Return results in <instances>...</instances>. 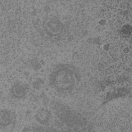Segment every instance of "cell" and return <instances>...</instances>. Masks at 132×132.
<instances>
[{
	"mask_svg": "<svg viewBox=\"0 0 132 132\" xmlns=\"http://www.w3.org/2000/svg\"><path fill=\"white\" fill-rule=\"evenodd\" d=\"M78 73L70 65L60 64L56 67L50 76V83L52 87L60 92H67L72 90L78 78Z\"/></svg>",
	"mask_w": 132,
	"mask_h": 132,
	"instance_id": "6da1fadb",
	"label": "cell"
},
{
	"mask_svg": "<svg viewBox=\"0 0 132 132\" xmlns=\"http://www.w3.org/2000/svg\"><path fill=\"white\" fill-rule=\"evenodd\" d=\"M53 108L57 117L70 127L84 126L87 123L84 117L64 104L57 102L54 104Z\"/></svg>",
	"mask_w": 132,
	"mask_h": 132,
	"instance_id": "7a4b0ae2",
	"label": "cell"
},
{
	"mask_svg": "<svg viewBox=\"0 0 132 132\" xmlns=\"http://www.w3.org/2000/svg\"><path fill=\"white\" fill-rule=\"evenodd\" d=\"M14 117L13 113L7 109H4L1 113V126L9 125L13 122Z\"/></svg>",
	"mask_w": 132,
	"mask_h": 132,
	"instance_id": "3957f363",
	"label": "cell"
},
{
	"mask_svg": "<svg viewBox=\"0 0 132 132\" xmlns=\"http://www.w3.org/2000/svg\"><path fill=\"white\" fill-rule=\"evenodd\" d=\"M37 120L41 124L46 125L51 119V112L46 109L41 108L39 109L36 114Z\"/></svg>",
	"mask_w": 132,
	"mask_h": 132,
	"instance_id": "277c9868",
	"label": "cell"
},
{
	"mask_svg": "<svg viewBox=\"0 0 132 132\" xmlns=\"http://www.w3.org/2000/svg\"><path fill=\"white\" fill-rule=\"evenodd\" d=\"M26 91V88L23 85L18 84L12 87L11 92L15 97L22 98L25 96Z\"/></svg>",
	"mask_w": 132,
	"mask_h": 132,
	"instance_id": "5b68a950",
	"label": "cell"
},
{
	"mask_svg": "<svg viewBox=\"0 0 132 132\" xmlns=\"http://www.w3.org/2000/svg\"><path fill=\"white\" fill-rule=\"evenodd\" d=\"M131 32V26L130 25L125 24L123 25L120 28V35L124 38L130 37Z\"/></svg>",
	"mask_w": 132,
	"mask_h": 132,
	"instance_id": "8992f818",
	"label": "cell"
}]
</instances>
